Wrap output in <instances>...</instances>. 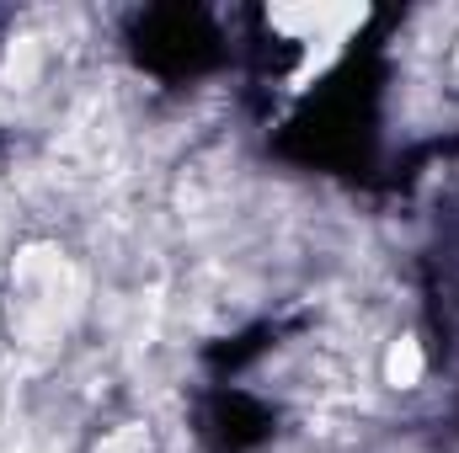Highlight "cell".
<instances>
[{
    "label": "cell",
    "mask_w": 459,
    "mask_h": 453,
    "mask_svg": "<svg viewBox=\"0 0 459 453\" xmlns=\"http://www.w3.org/2000/svg\"><path fill=\"white\" fill-rule=\"evenodd\" d=\"M455 70H459V38H455Z\"/></svg>",
    "instance_id": "cell-3"
},
{
    "label": "cell",
    "mask_w": 459,
    "mask_h": 453,
    "mask_svg": "<svg viewBox=\"0 0 459 453\" xmlns=\"http://www.w3.org/2000/svg\"><path fill=\"white\" fill-rule=\"evenodd\" d=\"M385 379L395 384V389H411L417 379H422V346L411 337H401L390 346V357H385Z\"/></svg>",
    "instance_id": "cell-2"
},
{
    "label": "cell",
    "mask_w": 459,
    "mask_h": 453,
    "mask_svg": "<svg viewBox=\"0 0 459 453\" xmlns=\"http://www.w3.org/2000/svg\"><path fill=\"white\" fill-rule=\"evenodd\" d=\"M81 310H86V278H81V267L59 245H27L11 261L5 315H11L16 352H27L32 363L54 357L65 346V337L75 331Z\"/></svg>",
    "instance_id": "cell-1"
}]
</instances>
